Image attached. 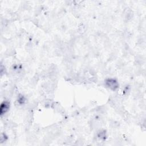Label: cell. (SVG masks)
I'll use <instances>...</instances> for the list:
<instances>
[{
	"instance_id": "obj_1",
	"label": "cell",
	"mask_w": 146,
	"mask_h": 146,
	"mask_svg": "<svg viewBox=\"0 0 146 146\" xmlns=\"http://www.w3.org/2000/svg\"><path fill=\"white\" fill-rule=\"evenodd\" d=\"M105 83H106V85L108 88H110L111 90H116L119 87L117 82L114 79H112V78L108 79L106 80Z\"/></svg>"
},
{
	"instance_id": "obj_2",
	"label": "cell",
	"mask_w": 146,
	"mask_h": 146,
	"mask_svg": "<svg viewBox=\"0 0 146 146\" xmlns=\"http://www.w3.org/2000/svg\"><path fill=\"white\" fill-rule=\"evenodd\" d=\"M10 107V103L7 101H4L1 105L0 108V113L1 115L2 116L4 115L6 112L8 111Z\"/></svg>"
}]
</instances>
